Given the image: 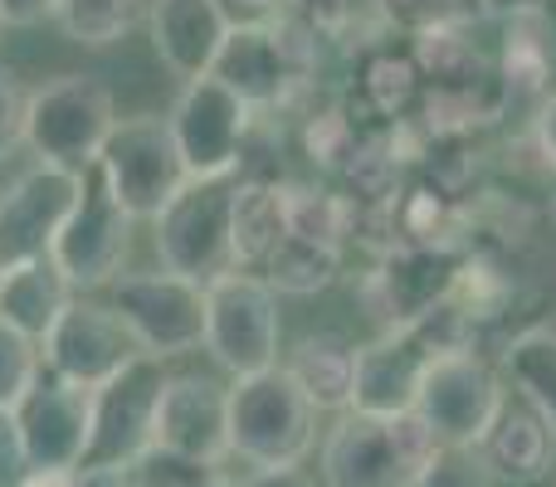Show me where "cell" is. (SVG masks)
<instances>
[{
	"mask_svg": "<svg viewBox=\"0 0 556 487\" xmlns=\"http://www.w3.org/2000/svg\"><path fill=\"white\" fill-rule=\"evenodd\" d=\"M68 303H74V287L54 268V258L0 268V322L25 332L29 342H45Z\"/></svg>",
	"mask_w": 556,
	"mask_h": 487,
	"instance_id": "22",
	"label": "cell"
},
{
	"mask_svg": "<svg viewBox=\"0 0 556 487\" xmlns=\"http://www.w3.org/2000/svg\"><path fill=\"white\" fill-rule=\"evenodd\" d=\"M25 117H29V93L20 84L15 68L0 64V166L25 146Z\"/></svg>",
	"mask_w": 556,
	"mask_h": 487,
	"instance_id": "35",
	"label": "cell"
},
{
	"mask_svg": "<svg viewBox=\"0 0 556 487\" xmlns=\"http://www.w3.org/2000/svg\"><path fill=\"white\" fill-rule=\"evenodd\" d=\"M113 127H117L113 88L93 74H59L29 93L25 146L45 166L93 171Z\"/></svg>",
	"mask_w": 556,
	"mask_h": 487,
	"instance_id": "2",
	"label": "cell"
},
{
	"mask_svg": "<svg viewBox=\"0 0 556 487\" xmlns=\"http://www.w3.org/2000/svg\"><path fill=\"white\" fill-rule=\"evenodd\" d=\"M552 0H479V20H498V25H513V20L528 15H547Z\"/></svg>",
	"mask_w": 556,
	"mask_h": 487,
	"instance_id": "38",
	"label": "cell"
},
{
	"mask_svg": "<svg viewBox=\"0 0 556 487\" xmlns=\"http://www.w3.org/2000/svg\"><path fill=\"white\" fill-rule=\"evenodd\" d=\"M230 25L235 20L220 0H152V5H147L152 49L166 74L181 78V84L211 78Z\"/></svg>",
	"mask_w": 556,
	"mask_h": 487,
	"instance_id": "19",
	"label": "cell"
},
{
	"mask_svg": "<svg viewBox=\"0 0 556 487\" xmlns=\"http://www.w3.org/2000/svg\"><path fill=\"white\" fill-rule=\"evenodd\" d=\"M25 434L29 473H78L88 439H93V390H78L64 381H39L29 400L15 410Z\"/></svg>",
	"mask_w": 556,
	"mask_h": 487,
	"instance_id": "18",
	"label": "cell"
},
{
	"mask_svg": "<svg viewBox=\"0 0 556 487\" xmlns=\"http://www.w3.org/2000/svg\"><path fill=\"white\" fill-rule=\"evenodd\" d=\"M20 487H74V473H25Z\"/></svg>",
	"mask_w": 556,
	"mask_h": 487,
	"instance_id": "43",
	"label": "cell"
},
{
	"mask_svg": "<svg viewBox=\"0 0 556 487\" xmlns=\"http://www.w3.org/2000/svg\"><path fill=\"white\" fill-rule=\"evenodd\" d=\"M552 78H556V25L552 10L547 15H528L508 25V44H503V64H498V84L503 98H552Z\"/></svg>",
	"mask_w": 556,
	"mask_h": 487,
	"instance_id": "24",
	"label": "cell"
},
{
	"mask_svg": "<svg viewBox=\"0 0 556 487\" xmlns=\"http://www.w3.org/2000/svg\"><path fill=\"white\" fill-rule=\"evenodd\" d=\"M323 68V39L293 15L278 20H235L220 44L211 78H220L254 113L293 107L313 88Z\"/></svg>",
	"mask_w": 556,
	"mask_h": 487,
	"instance_id": "1",
	"label": "cell"
},
{
	"mask_svg": "<svg viewBox=\"0 0 556 487\" xmlns=\"http://www.w3.org/2000/svg\"><path fill=\"white\" fill-rule=\"evenodd\" d=\"M420 88H425L420 64H415L410 49L395 54V49L376 44L362 54V68H356V107L366 117H376L386 127H401L420 107Z\"/></svg>",
	"mask_w": 556,
	"mask_h": 487,
	"instance_id": "23",
	"label": "cell"
},
{
	"mask_svg": "<svg viewBox=\"0 0 556 487\" xmlns=\"http://www.w3.org/2000/svg\"><path fill=\"white\" fill-rule=\"evenodd\" d=\"M132 215L113 201L108 181L93 171H84V191H78L74 215L64 220L54 248V268L68 278L74 293H93V287H113V278L123 273V258L132 248Z\"/></svg>",
	"mask_w": 556,
	"mask_h": 487,
	"instance_id": "14",
	"label": "cell"
},
{
	"mask_svg": "<svg viewBox=\"0 0 556 487\" xmlns=\"http://www.w3.org/2000/svg\"><path fill=\"white\" fill-rule=\"evenodd\" d=\"M479 453L489 463L493 483L532 487V483L552 478V469H556V430L518 390H508L498 414H493L489 434L479 439Z\"/></svg>",
	"mask_w": 556,
	"mask_h": 487,
	"instance_id": "20",
	"label": "cell"
},
{
	"mask_svg": "<svg viewBox=\"0 0 556 487\" xmlns=\"http://www.w3.org/2000/svg\"><path fill=\"white\" fill-rule=\"evenodd\" d=\"M39 381H45L39 342H29L25 332L0 322V410H20Z\"/></svg>",
	"mask_w": 556,
	"mask_h": 487,
	"instance_id": "32",
	"label": "cell"
},
{
	"mask_svg": "<svg viewBox=\"0 0 556 487\" xmlns=\"http://www.w3.org/2000/svg\"><path fill=\"white\" fill-rule=\"evenodd\" d=\"M172 381L166 361L137 356L103 390H93V439L84 469H132L156 439V405Z\"/></svg>",
	"mask_w": 556,
	"mask_h": 487,
	"instance_id": "13",
	"label": "cell"
},
{
	"mask_svg": "<svg viewBox=\"0 0 556 487\" xmlns=\"http://www.w3.org/2000/svg\"><path fill=\"white\" fill-rule=\"evenodd\" d=\"M235 195H240V176L191 181L156 215L152 244L166 273L191 278L201 287L235 273Z\"/></svg>",
	"mask_w": 556,
	"mask_h": 487,
	"instance_id": "6",
	"label": "cell"
},
{
	"mask_svg": "<svg viewBox=\"0 0 556 487\" xmlns=\"http://www.w3.org/2000/svg\"><path fill=\"white\" fill-rule=\"evenodd\" d=\"M283 375L298 385L317 414H346L352 410V385H356V342L342 332H307L288 346Z\"/></svg>",
	"mask_w": 556,
	"mask_h": 487,
	"instance_id": "21",
	"label": "cell"
},
{
	"mask_svg": "<svg viewBox=\"0 0 556 487\" xmlns=\"http://www.w3.org/2000/svg\"><path fill=\"white\" fill-rule=\"evenodd\" d=\"M142 15V0H59L54 25L84 49H113Z\"/></svg>",
	"mask_w": 556,
	"mask_h": 487,
	"instance_id": "30",
	"label": "cell"
},
{
	"mask_svg": "<svg viewBox=\"0 0 556 487\" xmlns=\"http://www.w3.org/2000/svg\"><path fill=\"white\" fill-rule=\"evenodd\" d=\"M166 123H172L191 181H220V176H240L244 142H250L260 113L240 103L220 78H195V84H181V98Z\"/></svg>",
	"mask_w": 556,
	"mask_h": 487,
	"instance_id": "11",
	"label": "cell"
},
{
	"mask_svg": "<svg viewBox=\"0 0 556 487\" xmlns=\"http://www.w3.org/2000/svg\"><path fill=\"white\" fill-rule=\"evenodd\" d=\"M283 234V181H240V195H235V268L260 273Z\"/></svg>",
	"mask_w": 556,
	"mask_h": 487,
	"instance_id": "25",
	"label": "cell"
},
{
	"mask_svg": "<svg viewBox=\"0 0 556 487\" xmlns=\"http://www.w3.org/2000/svg\"><path fill=\"white\" fill-rule=\"evenodd\" d=\"M434 449L420 414L371 420L346 410L323 444V487H415Z\"/></svg>",
	"mask_w": 556,
	"mask_h": 487,
	"instance_id": "3",
	"label": "cell"
},
{
	"mask_svg": "<svg viewBox=\"0 0 556 487\" xmlns=\"http://www.w3.org/2000/svg\"><path fill=\"white\" fill-rule=\"evenodd\" d=\"M220 469H205V463L176 459L166 449H147L142 459L132 463V483L137 487H201L205 478H215Z\"/></svg>",
	"mask_w": 556,
	"mask_h": 487,
	"instance_id": "34",
	"label": "cell"
},
{
	"mask_svg": "<svg viewBox=\"0 0 556 487\" xmlns=\"http://www.w3.org/2000/svg\"><path fill=\"white\" fill-rule=\"evenodd\" d=\"M532 142H538V152L547 156V166L556 171V93L538 103V117H532Z\"/></svg>",
	"mask_w": 556,
	"mask_h": 487,
	"instance_id": "39",
	"label": "cell"
},
{
	"mask_svg": "<svg viewBox=\"0 0 556 487\" xmlns=\"http://www.w3.org/2000/svg\"><path fill=\"white\" fill-rule=\"evenodd\" d=\"M59 0H0V29H29L54 20Z\"/></svg>",
	"mask_w": 556,
	"mask_h": 487,
	"instance_id": "37",
	"label": "cell"
},
{
	"mask_svg": "<svg viewBox=\"0 0 556 487\" xmlns=\"http://www.w3.org/2000/svg\"><path fill=\"white\" fill-rule=\"evenodd\" d=\"M342 254L346 248H327V244H313V240H298V234H283L274 254L264 258L260 278L278 297H313V293H323V287L337 283Z\"/></svg>",
	"mask_w": 556,
	"mask_h": 487,
	"instance_id": "27",
	"label": "cell"
},
{
	"mask_svg": "<svg viewBox=\"0 0 556 487\" xmlns=\"http://www.w3.org/2000/svg\"><path fill=\"white\" fill-rule=\"evenodd\" d=\"M152 449L220 469L230 459V385H215L211 375H172L156 405Z\"/></svg>",
	"mask_w": 556,
	"mask_h": 487,
	"instance_id": "17",
	"label": "cell"
},
{
	"mask_svg": "<svg viewBox=\"0 0 556 487\" xmlns=\"http://www.w3.org/2000/svg\"><path fill=\"white\" fill-rule=\"evenodd\" d=\"M464 273H469V254L459 244H401L381 254V264L362 278L356 297L376 332H401L450 307Z\"/></svg>",
	"mask_w": 556,
	"mask_h": 487,
	"instance_id": "5",
	"label": "cell"
},
{
	"mask_svg": "<svg viewBox=\"0 0 556 487\" xmlns=\"http://www.w3.org/2000/svg\"><path fill=\"white\" fill-rule=\"evenodd\" d=\"M386 35L425 39L444 29H469L479 20V0H376Z\"/></svg>",
	"mask_w": 556,
	"mask_h": 487,
	"instance_id": "31",
	"label": "cell"
},
{
	"mask_svg": "<svg viewBox=\"0 0 556 487\" xmlns=\"http://www.w3.org/2000/svg\"><path fill=\"white\" fill-rule=\"evenodd\" d=\"M288 15L303 20L317 39L356 44L362 54L381 44V35H386L376 0H288Z\"/></svg>",
	"mask_w": 556,
	"mask_h": 487,
	"instance_id": "29",
	"label": "cell"
},
{
	"mask_svg": "<svg viewBox=\"0 0 556 487\" xmlns=\"http://www.w3.org/2000/svg\"><path fill=\"white\" fill-rule=\"evenodd\" d=\"M230 20H278L288 15V0H220Z\"/></svg>",
	"mask_w": 556,
	"mask_h": 487,
	"instance_id": "41",
	"label": "cell"
},
{
	"mask_svg": "<svg viewBox=\"0 0 556 487\" xmlns=\"http://www.w3.org/2000/svg\"><path fill=\"white\" fill-rule=\"evenodd\" d=\"M283 215H288V234L327 248H346V240L356 234L352 201L342 191H327V185L283 181Z\"/></svg>",
	"mask_w": 556,
	"mask_h": 487,
	"instance_id": "28",
	"label": "cell"
},
{
	"mask_svg": "<svg viewBox=\"0 0 556 487\" xmlns=\"http://www.w3.org/2000/svg\"><path fill=\"white\" fill-rule=\"evenodd\" d=\"M508 390H518L532 410L556 430V326H528L503 346L498 361Z\"/></svg>",
	"mask_w": 556,
	"mask_h": 487,
	"instance_id": "26",
	"label": "cell"
},
{
	"mask_svg": "<svg viewBox=\"0 0 556 487\" xmlns=\"http://www.w3.org/2000/svg\"><path fill=\"white\" fill-rule=\"evenodd\" d=\"M29 473L25 434H20L15 410H0V487H20Z\"/></svg>",
	"mask_w": 556,
	"mask_h": 487,
	"instance_id": "36",
	"label": "cell"
},
{
	"mask_svg": "<svg viewBox=\"0 0 556 487\" xmlns=\"http://www.w3.org/2000/svg\"><path fill=\"white\" fill-rule=\"evenodd\" d=\"M78 191H84V171L45 162L0 185V268L49 258L59 230L78 205Z\"/></svg>",
	"mask_w": 556,
	"mask_h": 487,
	"instance_id": "15",
	"label": "cell"
},
{
	"mask_svg": "<svg viewBox=\"0 0 556 487\" xmlns=\"http://www.w3.org/2000/svg\"><path fill=\"white\" fill-rule=\"evenodd\" d=\"M508 381L503 371L473 346H454L440 351L420 385V405L415 414L425 420V430L434 434V444L450 449H479V439L489 434L493 414H498Z\"/></svg>",
	"mask_w": 556,
	"mask_h": 487,
	"instance_id": "9",
	"label": "cell"
},
{
	"mask_svg": "<svg viewBox=\"0 0 556 487\" xmlns=\"http://www.w3.org/2000/svg\"><path fill=\"white\" fill-rule=\"evenodd\" d=\"M244 487H323V483H317L303 463H293V469H260V473H250Z\"/></svg>",
	"mask_w": 556,
	"mask_h": 487,
	"instance_id": "40",
	"label": "cell"
},
{
	"mask_svg": "<svg viewBox=\"0 0 556 487\" xmlns=\"http://www.w3.org/2000/svg\"><path fill=\"white\" fill-rule=\"evenodd\" d=\"M415 487H498V483H493L479 449H450V444H440L434 459L420 469Z\"/></svg>",
	"mask_w": 556,
	"mask_h": 487,
	"instance_id": "33",
	"label": "cell"
},
{
	"mask_svg": "<svg viewBox=\"0 0 556 487\" xmlns=\"http://www.w3.org/2000/svg\"><path fill=\"white\" fill-rule=\"evenodd\" d=\"M39 356L54 381L78 385V390H103L117 371H127L142 356V346L113 312V303L74 293V303L59 312V322L39 342Z\"/></svg>",
	"mask_w": 556,
	"mask_h": 487,
	"instance_id": "12",
	"label": "cell"
},
{
	"mask_svg": "<svg viewBox=\"0 0 556 487\" xmlns=\"http://www.w3.org/2000/svg\"><path fill=\"white\" fill-rule=\"evenodd\" d=\"M108 303L137 336L142 356L172 361V356L205 346V287L176 273H117Z\"/></svg>",
	"mask_w": 556,
	"mask_h": 487,
	"instance_id": "10",
	"label": "cell"
},
{
	"mask_svg": "<svg viewBox=\"0 0 556 487\" xmlns=\"http://www.w3.org/2000/svg\"><path fill=\"white\" fill-rule=\"evenodd\" d=\"M201 487H244V483H235V478H225V473H215V478H205Z\"/></svg>",
	"mask_w": 556,
	"mask_h": 487,
	"instance_id": "44",
	"label": "cell"
},
{
	"mask_svg": "<svg viewBox=\"0 0 556 487\" xmlns=\"http://www.w3.org/2000/svg\"><path fill=\"white\" fill-rule=\"evenodd\" d=\"M98 176L108 181L113 201L123 205L132 220H156V215L191 185V171H186V162H181L172 123L156 113L117 117L113 137H108L103 156H98Z\"/></svg>",
	"mask_w": 556,
	"mask_h": 487,
	"instance_id": "8",
	"label": "cell"
},
{
	"mask_svg": "<svg viewBox=\"0 0 556 487\" xmlns=\"http://www.w3.org/2000/svg\"><path fill=\"white\" fill-rule=\"evenodd\" d=\"M74 487H137L132 469H78Z\"/></svg>",
	"mask_w": 556,
	"mask_h": 487,
	"instance_id": "42",
	"label": "cell"
},
{
	"mask_svg": "<svg viewBox=\"0 0 556 487\" xmlns=\"http://www.w3.org/2000/svg\"><path fill=\"white\" fill-rule=\"evenodd\" d=\"M205 351L215 366L244 381L264 375L283 361V317H278V293L250 268L215 278L205 287Z\"/></svg>",
	"mask_w": 556,
	"mask_h": 487,
	"instance_id": "7",
	"label": "cell"
},
{
	"mask_svg": "<svg viewBox=\"0 0 556 487\" xmlns=\"http://www.w3.org/2000/svg\"><path fill=\"white\" fill-rule=\"evenodd\" d=\"M317 444V410L298 395L283 366L230 385V453L260 469H293Z\"/></svg>",
	"mask_w": 556,
	"mask_h": 487,
	"instance_id": "4",
	"label": "cell"
},
{
	"mask_svg": "<svg viewBox=\"0 0 556 487\" xmlns=\"http://www.w3.org/2000/svg\"><path fill=\"white\" fill-rule=\"evenodd\" d=\"M440 336L430 322L401 326V332H376L371 342L356 346V385H352V414L371 420H395L415 414L420 385L440 356Z\"/></svg>",
	"mask_w": 556,
	"mask_h": 487,
	"instance_id": "16",
	"label": "cell"
}]
</instances>
